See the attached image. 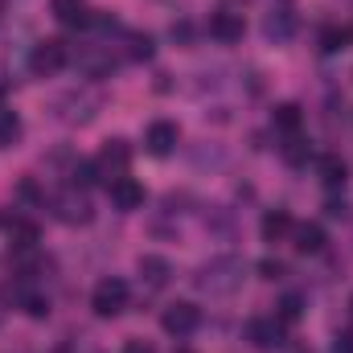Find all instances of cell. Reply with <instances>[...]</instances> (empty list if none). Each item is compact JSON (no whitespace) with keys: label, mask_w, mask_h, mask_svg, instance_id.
<instances>
[{"label":"cell","mask_w":353,"mask_h":353,"mask_svg":"<svg viewBox=\"0 0 353 353\" xmlns=\"http://www.w3.org/2000/svg\"><path fill=\"white\" fill-rule=\"evenodd\" d=\"M243 283V263L239 259H214L197 271V288L210 292V296H226Z\"/></svg>","instance_id":"obj_1"},{"label":"cell","mask_w":353,"mask_h":353,"mask_svg":"<svg viewBox=\"0 0 353 353\" xmlns=\"http://www.w3.org/2000/svg\"><path fill=\"white\" fill-rule=\"evenodd\" d=\"M90 308H94V316H103V321L119 316V312L128 308V283H123L119 275L99 279V283H94V292H90Z\"/></svg>","instance_id":"obj_2"},{"label":"cell","mask_w":353,"mask_h":353,"mask_svg":"<svg viewBox=\"0 0 353 353\" xmlns=\"http://www.w3.org/2000/svg\"><path fill=\"white\" fill-rule=\"evenodd\" d=\"M70 62V50H66V41H37L33 46V54H29V70L37 74V79H50V74H58L62 66Z\"/></svg>","instance_id":"obj_3"},{"label":"cell","mask_w":353,"mask_h":353,"mask_svg":"<svg viewBox=\"0 0 353 353\" xmlns=\"http://www.w3.org/2000/svg\"><path fill=\"white\" fill-rule=\"evenodd\" d=\"M50 210H54V218L58 222H66V226H87L90 222V201L83 197V189H66V193H58V197H50Z\"/></svg>","instance_id":"obj_4"},{"label":"cell","mask_w":353,"mask_h":353,"mask_svg":"<svg viewBox=\"0 0 353 353\" xmlns=\"http://www.w3.org/2000/svg\"><path fill=\"white\" fill-rule=\"evenodd\" d=\"M161 325H165V333H169V337H189V333H197V325H201V308H197V304H189V300H176V304L165 308Z\"/></svg>","instance_id":"obj_5"},{"label":"cell","mask_w":353,"mask_h":353,"mask_svg":"<svg viewBox=\"0 0 353 353\" xmlns=\"http://www.w3.org/2000/svg\"><path fill=\"white\" fill-rule=\"evenodd\" d=\"M247 341L255 350H279L283 345V321L279 316H251L247 321Z\"/></svg>","instance_id":"obj_6"},{"label":"cell","mask_w":353,"mask_h":353,"mask_svg":"<svg viewBox=\"0 0 353 353\" xmlns=\"http://www.w3.org/2000/svg\"><path fill=\"white\" fill-rule=\"evenodd\" d=\"M94 161H99V169H103V181H115V176H128L132 148H128V140H107V148H103Z\"/></svg>","instance_id":"obj_7"},{"label":"cell","mask_w":353,"mask_h":353,"mask_svg":"<svg viewBox=\"0 0 353 353\" xmlns=\"http://www.w3.org/2000/svg\"><path fill=\"white\" fill-rule=\"evenodd\" d=\"M107 193H111V205L123 210V214H132V210L144 205V185L132 181V176H115V181H107Z\"/></svg>","instance_id":"obj_8"},{"label":"cell","mask_w":353,"mask_h":353,"mask_svg":"<svg viewBox=\"0 0 353 353\" xmlns=\"http://www.w3.org/2000/svg\"><path fill=\"white\" fill-rule=\"evenodd\" d=\"M243 33H247V25H243V17L239 12H214L210 17V37L214 41H222V46H234V41H243Z\"/></svg>","instance_id":"obj_9"},{"label":"cell","mask_w":353,"mask_h":353,"mask_svg":"<svg viewBox=\"0 0 353 353\" xmlns=\"http://www.w3.org/2000/svg\"><path fill=\"white\" fill-rule=\"evenodd\" d=\"M176 140H181L176 123H169V119H157V123L148 128V136H144V148H148L152 157H169V152H176Z\"/></svg>","instance_id":"obj_10"},{"label":"cell","mask_w":353,"mask_h":353,"mask_svg":"<svg viewBox=\"0 0 353 353\" xmlns=\"http://www.w3.org/2000/svg\"><path fill=\"white\" fill-rule=\"evenodd\" d=\"M0 230H4L17 247H33V243H37V226H33L25 214H17V210H12V214L0 210Z\"/></svg>","instance_id":"obj_11"},{"label":"cell","mask_w":353,"mask_h":353,"mask_svg":"<svg viewBox=\"0 0 353 353\" xmlns=\"http://www.w3.org/2000/svg\"><path fill=\"white\" fill-rule=\"evenodd\" d=\"M325 226H316V222H300L296 230H292V247L300 251V255H321L325 251Z\"/></svg>","instance_id":"obj_12"},{"label":"cell","mask_w":353,"mask_h":353,"mask_svg":"<svg viewBox=\"0 0 353 353\" xmlns=\"http://www.w3.org/2000/svg\"><path fill=\"white\" fill-rule=\"evenodd\" d=\"M79 70H83L87 79H103V74L115 70V58H111V50H103V46H87V50L79 54Z\"/></svg>","instance_id":"obj_13"},{"label":"cell","mask_w":353,"mask_h":353,"mask_svg":"<svg viewBox=\"0 0 353 353\" xmlns=\"http://www.w3.org/2000/svg\"><path fill=\"white\" fill-rule=\"evenodd\" d=\"M263 33L271 37V41H288V37L296 33V12H292V8H275V12H267Z\"/></svg>","instance_id":"obj_14"},{"label":"cell","mask_w":353,"mask_h":353,"mask_svg":"<svg viewBox=\"0 0 353 353\" xmlns=\"http://www.w3.org/2000/svg\"><path fill=\"white\" fill-rule=\"evenodd\" d=\"M292 230H296V222H292L288 210H267L263 214V239L267 243H283Z\"/></svg>","instance_id":"obj_15"},{"label":"cell","mask_w":353,"mask_h":353,"mask_svg":"<svg viewBox=\"0 0 353 353\" xmlns=\"http://www.w3.org/2000/svg\"><path fill=\"white\" fill-rule=\"evenodd\" d=\"M54 17H58L62 25H70V29L90 25V8L83 4V0H54Z\"/></svg>","instance_id":"obj_16"},{"label":"cell","mask_w":353,"mask_h":353,"mask_svg":"<svg viewBox=\"0 0 353 353\" xmlns=\"http://www.w3.org/2000/svg\"><path fill=\"white\" fill-rule=\"evenodd\" d=\"M316 173H321V181H325L329 189H341L345 176H350V169H345L341 157H321V161H316Z\"/></svg>","instance_id":"obj_17"},{"label":"cell","mask_w":353,"mask_h":353,"mask_svg":"<svg viewBox=\"0 0 353 353\" xmlns=\"http://www.w3.org/2000/svg\"><path fill=\"white\" fill-rule=\"evenodd\" d=\"M140 275H144L152 288H165L169 275H173V267H169V259H161V255H144V259H140Z\"/></svg>","instance_id":"obj_18"},{"label":"cell","mask_w":353,"mask_h":353,"mask_svg":"<svg viewBox=\"0 0 353 353\" xmlns=\"http://www.w3.org/2000/svg\"><path fill=\"white\" fill-rule=\"evenodd\" d=\"M300 119H304V115H300V107H296V103H279V107L271 111V123H275L279 132H288V136H296V132H300Z\"/></svg>","instance_id":"obj_19"},{"label":"cell","mask_w":353,"mask_h":353,"mask_svg":"<svg viewBox=\"0 0 353 353\" xmlns=\"http://www.w3.org/2000/svg\"><path fill=\"white\" fill-rule=\"evenodd\" d=\"M21 140V115L12 107H0V148H12Z\"/></svg>","instance_id":"obj_20"},{"label":"cell","mask_w":353,"mask_h":353,"mask_svg":"<svg viewBox=\"0 0 353 353\" xmlns=\"http://www.w3.org/2000/svg\"><path fill=\"white\" fill-rule=\"evenodd\" d=\"M152 54H157V41L148 33H128V58L132 62H148Z\"/></svg>","instance_id":"obj_21"},{"label":"cell","mask_w":353,"mask_h":353,"mask_svg":"<svg viewBox=\"0 0 353 353\" xmlns=\"http://www.w3.org/2000/svg\"><path fill=\"white\" fill-rule=\"evenodd\" d=\"M70 176H74V189H90V185H103V169H99V161H79Z\"/></svg>","instance_id":"obj_22"},{"label":"cell","mask_w":353,"mask_h":353,"mask_svg":"<svg viewBox=\"0 0 353 353\" xmlns=\"http://www.w3.org/2000/svg\"><path fill=\"white\" fill-rule=\"evenodd\" d=\"M279 152H283L288 165H308V157H312V148L300 136H288V144H279Z\"/></svg>","instance_id":"obj_23"},{"label":"cell","mask_w":353,"mask_h":353,"mask_svg":"<svg viewBox=\"0 0 353 353\" xmlns=\"http://www.w3.org/2000/svg\"><path fill=\"white\" fill-rule=\"evenodd\" d=\"M300 312H304V300H300L296 292L279 300V321H283V325H292V321H300Z\"/></svg>","instance_id":"obj_24"},{"label":"cell","mask_w":353,"mask_h":353,"mask_svg":"<svg viewBox=\"0 0 353 353\" xmlns=\"http://www.w3.org/2000/svg\"><path fill=\"white\" fill-rule=\"evenodd\" d=\"M345 37H350L345 29H325V33H321V50H325V54H337V50L345 46Z\"/></svg>","instance_id":"obj_25"},{"label":"cell","mask_w":353,"mask_h":353,"mask_svg":"<svg viewBox=\"0 0 353 353\" xmlns=\"http://www.w3.org/2000/svg\"><path fill=\"white\" fill-rule=\"evenodd\" d=\"M21 304H25V312H29L33 321H46V316H50V300H41V296H25Z\"/></svg>","instance_id":"obj_26"},{"label":"cell","mask_w":353,"mask_h":353,"mask_svg":"<svg viewBox=\"0 0 353 353\" xmlns=\"http://www.w3.org/2000/svg\"><path fill=\"white\" fill-rule=\"evenodd\" d=\"M259 275H263V279H283L288 267L279 263V259H263V263H259Z\"/></svg>","instance_id":"obj_27"},{"label":"cell","mask_w":353,"mask_h":353,"mask_svg":"<svg viewBox=\"0 0 353 353\" xmlns=\"http://www.w3.org/2000/svg\"><path fill=\"white\" fill-rule=\"evenodd\" d=\"M21 197H25V201H41V205H46V193H41V189H37V181H29V176L21 181Z\"/></svg>","instance_id":"obj_28"},{"label":"cell","mask_w":353,"mask_h":353,"mask_svg":"<svg viewBox=\"0 0 353 353\" xmlns=\"http://www.w3.org/2000/svg\"><path fill=\"white\" fill-rule=\"evenodd\" d=\"M173 41H181V46H189V41H193V25H189V21L173 25Z\"/></svg>","instance_id":"obj_29"},{"label":"cell","mask_w":353,"mask_h":353,"mask_svg":"<svg viewBox=\"0 0 353 353\" xmlns=\"http://www.w3.org/2000/svg\"><path fill=\"white\" fill-rule=\"evenodd\" d=\"M333 353H353V329L337 333V345H333Z\"/></svg>","instance_id":"obj_30"},{"label":"cell","mask_w":353,"mask_h":353,"mask_svg":"<svg viewBox=\"0 0 353 353\" xmlns=\"http://www.w3.org/2000/svg\"><path fill=\"white\" fill-rule=\"evenodd\" d=\"M123 353H157V350H152L148 341H128V345H123Z\"/></svg>","instance_id":"obj_31"},{"label":"cell","mask_w":353,"mask_h":353,"mask_svg":"<svg viewBox=\"0 0 353 353\" xmlns=\"http://www.w3.org/2000/svg\"><path fill=\"white\" fill-rule=\"evenodd\" d=\"M325 214H329V218H345V201H329Z\"/></svg>","instance_id":"obj_32"},{"label":"cell","mask_w":353,"mask_h":353,"mask_svg":"<svg viewBox=\"0 0 353 353\" xmlns=\"http://www.w3.org/2000/svg\"><path fill=\"white\" fill-rule=\"evenodd\" d=\"M173 353H193V350H189V345H181V350H173Z\"/></svg>","instance_id":"obj_33"}]
</instances>
